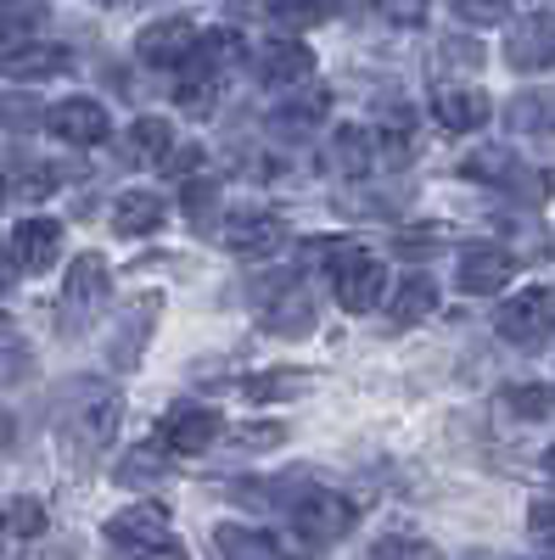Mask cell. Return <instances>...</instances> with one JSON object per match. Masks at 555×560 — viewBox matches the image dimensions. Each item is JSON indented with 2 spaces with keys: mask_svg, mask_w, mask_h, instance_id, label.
Here are the masks:
<instances>
[{
  "mask_svg": "<svg viewBox=\"0 0 555 560\" xmlns=\"http://www.w3.org/2000/svg\"><path fill=\"white\" fill-rule=\"evenodd\" d=\"M118 420H124V398L107 382H79L62 404V438L79 459H96L118 438Z\"/></svg>",
  "mask_w": 555,
  "mask_h": 560,
  "instance_id": "1",
  "label": "cell"
},
{
  "mask_svg": "<svg viewBox=\"0 0 555 560\" xmlns=\"http://www.w3.org/2000/svg\"><path fill=\"white\" fill-rule=\"evenodd\" d=\"M287 516H292V527H298V538H303L309 549H326V544H337V538L354 533V516H359V510H354L343 493H332V488H309V482L292 477Z\"/></svg>",
  "mask_w": 555,
  "mask_h": 560,
  "instance_id": "2",
  "label": "cell"
},
{
  "mask_svg": "<svg viewBox=\"0 0 555 560\" xmlns=\"http://www.w3.org/2000/svg\"><path fill=\"white\" fill-rule=\"evenodd\" d=\"M494 331L517 348H539L555 337V287H528L511 303H499L494 314Z\"/></svg>",
  "mask_w": 555,
  "mask_h": 560,
  "instance_id": "3",
  "label": "cell"
},
{
  "mask_svg": "<svg viewBox=\"0 0 555 560\" xmlns=\"http://www.w3.org/2000/svg\"><path fill=\"white\" fill-rule=\"evenodd\" d=\"M113 292V269L102 253H79V264L68 269V292H62V331H84L90 319H96V308L107 303Z\"/></svg>",
  "mask_w": 555,
  "mask_h": 560,
  "instance_id": "4",
  "label": "cell"
},
{
  "mask_svg": "<svg viewBox=\"0 0 555 560\" xmlns=\"http://www.w3.org/2000/svg\"><path fill=\"white\" fill-rule=\"evenodd\" d=\"M107 544L118 549H141V555H180V538L169 533V510L163 504H129L107 522Z\"/></svg>",
  "mask_w": 555,
  "mask_h": 560,
  "instance_id": "5",
  "label": "cell"
},
{
  "mask_svg": "<svg viewBox=\"0 0 555 560\" xmlns=\"http://www.w3.org/2000/svg\"><path fill=\"white\" fill-rule=\"evenodd\" d=\"M332 287H337V303L348 314H365V308H377L382 292H388V264L377 253H343L337 258V275H332Z\"/></svg>",
  "mask_w": 555,
  "mask_h": 560,
  "instance_id": "6",
  "label": "cell"
},
{
  "mask_svg": "<svg viewBox=\"0 0 555 560\" xmlns=\"http://www.w3.org/2000/svg\"><path fill=\"white\" fill-rule=\"evenodd\" d=\"M45 129H51L62 147H102V140L113 135V118H107L102 102L68 96V102H57L51 113H45Z\"/></svg>",
  "mask_w": 555,
  "mask_h": 560,
  "instance_id": "7",
  "label": "cell"
},
{
  "mask_svg": "<svg viewBox=\"0 0 555 560\" xmlns=\"http://www.w3.org/2000/svg\"><path fill=\"white\" fill-rule=\"evenodd\" d=\"M253 68H258V79H264L269 90H298L303 79H314V51H309L303 39L275 34V39H264V45H258Z\"/></svg>",
  "mask_w": 555,
  "mask_h": 560,
  "instance_id": "8",
  "label": "cell"
},
{
  "mask_svg": "<svg viewBox=\"0 0 555 560\" xmlns=\"http://www.w3.org/2000/svg\"><path fill=\"white\" fill-rule=\"evenodd\" d=\"M511 275H517V253H505V247H466V253H460V269H454V280H460V292H466V298L505 292V287H511Z\"/></svg>",
  "mask_w": 555,
  "mask_h": 560,
  "instance_id": "9",
  "label": "cell"
},
{
  "mask_svg": "<svg viewBox=\"0 0 555 560\" xmlns=\"http://www.w3.org/2000/svg\"><path fill=\"white\" fill-rule=\"evenodd\" d=\"M197 28L185 23V18H169V23H147L141 39H135V51H141L147 68H185L197 57Z\"/></svg>",
  "mask_w": 555,
  "mask_h": 560,
  "instance_id": "10",
  "label": "cell"
},
{
  "mask_svg": "<svg viewBox=\"0 0 555 560\" xmlns=\"http://www.w3.org/2000/svg\"><path fill=\"white\" fill-rule=\"evenodd\" d=\"M281 242H287V224L264 208H242V213L224 219V247L242 253V258H269Z\"/></svg>",
  "mask_w": 555,
  "mask_h": 560,
  "instance_id": "11",
  "label": "cell"
},
{
  "mask_svg": "<svg viewBox=\"0 0 555 560\" xmlns=\"http://www.w3.org/2000/svg\"><path fill=\"white\" fill-rule=\"evenodd\" d=\"M432 118L449 129V135H472L494 118V102L483 96L477 84H438L432 90Z\"/></svg>",
  "mask_w": 555,
  "mask_h": 560,
  "instance_id": "12",
  "label": "cell"
},
{
  "mask_svg": "<svg viewBox=\"0 0 555 560\" xmlns=\"http://www.w3.org/2000/svg\"><path fill=\"white\" fill-rule=\"evenodd\" d=\"M505 62L517 73H544L555 68V18H528L517 23V34L505 39Z\"/></svg>",
  "mask_w": 555,
  "mask_h": 560,
  "instance_id": "13",
  "label": "cell"
},
{
  "mask_svg": "<svg viewBox=\"0 0 555 560\" xmlns=\"http://www.w3.org/2000/svg\"><path fill=\"white\" fill-rule=\"evenodd\" d=\"M460 174L466 179H483V185H505V191H544L550 197V179H528V168L505 152V147H483V152H472L466 163H460Z\"/></svg>",
  "mask_w": 555,
  "mask_h": 560,
  "instance_id": "14",
  "label": "cell"
},
{
  "mask_svg": "<svg viewBox=\"0 0 555 560\" xmlns=\"http://www.w3.org/2000/svg\"><path fill=\"white\" fill-rule=\"evenodd\" d=\"M213 438H219V415L208 404H180L163 420V443L180 454H203V448H213Z\"/></svg>",
  "mask_w": 555,
  "mask_h": 560,
  "instance_id": "15",
  "label": "cell"
},
{
  "mask_svg": "<svg viewBox=\"0 0 555 560\" xmlns=\"http://www.w3.org/2000/svg\"><path fill=\"white\" fill-rule=\"evenodd\" d=\"M12 253H18V264L34 269V275L51 269V264L62 258V224H57V219H39V213L23 219V224L12 230Z\"/></svg>",
  "mask_w": 555,
  "mask_h": 560,
  "instance_id": "16",
  "label": "cell"
},
{
  "mask_svg": "<svg viewBox=\"0 0 555 560\" xmlns=\"http://www.w3.org/2000/svg\"><path fill=\"white\" fill-rule=\"evenodd\" d=\"M68 68H73V51H68V45H45V39L18 45V51L0 57V73H7V79H57Z\"/></svg>",
  "mask_w": 555,
  "mask_h": 560,
  "instance_id": "17",
  "label": "cell"
},
{
  "mask_svg": "<svg viewBox=\"0 0 555 560\" xmlns=\"http://www.w3.org/2000/svg\"><path fill=\"white\" fill-rule=\"evenodd\" d=\"M264 331L275 337H303L309 325H314V308H309V287H281L269 303H264Z\"/></svg>",
  "mask_w": 555,
  "mask_h": 560,
  "instance_id": "18",
  "label": "cell"
},
{
  "mask_svg": "<svg viewBox=\"0 0 555 560\" xmlns=\"http://www.w3.org/2000/svg\"><path fill=\"white\" fill-rule=\"evenodd\" d=\"M163 219H169V202L158 191H124L113 202V230L118 236H152Z\"/></svg>",
  "mask_w": 555,
  "mask_h": 560,
  "instance_id": "19",
  "label": "cell"
},
{
  "mask_svg": "<svg viewBox=\"0 0 555 560\" xmlns=\"http://www.w3.org/2000/svg\"><path fill=\"white\" fill-rule=\"evenodd\" d=\"M326 107H332V90H326V84H314V79H303V84H298V96L275 107V129L309 135L320 118H326Z\"/></svg>",
  "mask_w": 555,
  "mask_h": 560,
  "instance_id": "20",
  "label": "cell"
},
{
  "mask_svg": "<svg viewBox=\"0 0 555 560\" xmlns=\"http://www.w3.org/2000/svg\"><path fill=\"white\" fill-rule=\"evenodd\" d=\"M432 308H438V280H432V275H404L398 292H393V325L427 319Z\"/></svg>",
  "mask_w": 555,
  "mask_h": 560,
  "instance_id": "21",
  "label": "cell"
},
{
  "mask_svg": "<svg viewBox=\"0 0 555 560\" xmlns=\"http://www.w3.org/2000/svg\"><path fill=\"white\" fill-rule=\"evenodd\" d=\"M332 168H343V174H370L377 168V135L370 129H337V140H332Z\"/></svg>",
  "mask_w": 555,
  "mask_h": 560,
  "instance_id": "22",
  "label": "cell"
},
{
  "mask_svg": "<svg viewBox=\"0 0 555 560\" xmlns=\"http://www.w3.org/2000/svg\"><path fill=\"white\" fill-rule=\"evenodd\" d=\"M169 152H174V124L169 118H135L129 158L135 163H169Z\"/></svg>",
  "mask_w": 555,
  "mask_h": 560,
  "instance_id": "23",
  "label": "cell"
},
{
  "mask_svg": "<svg viewBox=\"0 0 555 560\" xmlns=\"http://www.w3.org/2000/svg\"><path fill=\"white\" fill-rule=\"evenodd\" d=\"M45 504L39 499H12L7 510H0V549L7 544H28V538H39L45 533Z\"/></svg>",
  "mask_w": 555,
  "mask_h": 560,
  "instance_id": "24",
  "label": "cell"
},
{
  "mask_svg": "<svg viewBox=\"0 0 555 560\" xmlns=\"http://www.w3.org/2000/svg\"><path fill=\"white\" fill-rule=\"evenodd\" d=\"M213 549L219 555H230V560H269V555H281V544H275V533H264V527H219L213 533Z\"/></svg>",
  "mask_w": 555,
  "mask_h": 560,
  "instance_id": "25",
  "label": "cell"
},
{
  "mask_svg": "<svg viewBox=\"0 0 555 560\" xmlns=\"http://www.w3.org/2000/svg\"><path fill=\"white\" fill-rule=\"evenodd\" d=\"M51 7L45 0H0V39H34V28H45Z\"/></svg>",
  "mask_w": 555,
  "mask_h": 560,
  "instance_id": "26",
  "label": "cell"
},
{
  "mask_svg": "<svg viewBox=\"0 0 555 560\" xmlns=\"http://www.w3.org/2000/svg\"><path fill=\"white\" fill-rule=\"evenodd\" d=\"M303 387H309V370H264V376H247L253 404H281V398H298Z\"/></svg>",
  "mask_w": 555,
  "mask_h": 560,
  "instance_id": "27",
  "label": "cell"
},
{
  "mask_svg": "<svg viewBox=\"0 0 555 560\" xmlns=\"http://www.w3.org/2000/svg\"><path fill=\"white\" fill-rule=\"evenodd\" d=\"M174 102H180L185 113H208V107L219 102V68H192V73L174 84Z\"/></svg>",
  "mask_w": 555,
  "mask_h": 560,
  "instance_id": "28",
  "label": "cell"
},
{
  "mask_svg": "<svg viewBox=\"0 0 555 560\" xmlns=\"http://www.w3.org/2000/svg\"><path fill=\"white\" fill-rule=\"evenodd\" d=\"M39 124H45L39 96H28V90H7V96H0V129L28 135V129H39Z\"/></svg>",
  "mask_w": 555,
  "mask_h": 560,
  "instance_id": "29",
  "label": "cell"
},
{
  "mask_svg": "<svg viewBox=\"0 0 555 560\" xmlns=\"http://www.w3.org/2000/svg\"><path fill=\"white\" fill-rule=\"evenodd\" d=\"M28 376H34V353L23 348V337L12 325H0V387H18Z\"/></svg>",
  "mask_w": 555,
  "mask_h": 560,
  "instance_id": "30",
  "label": "cell"
},
{
  "mask_svg": "<svg viewBox=\"0 0 555 560\" xmlns=\"http://www.w3.org/2000/svg\"><path fill=\"white\" fill-rule=\"evenodd\" d=\"M269 7L287 28H314V23H326L337 12V0H269Z\"/></svg>",
  "mask_w": 555,
  "mask_h": 560,
  "instance_id": "31",
  "label": "cell"
},
{
  "mask_svg": "<svg viewBox=\"0 0 555 560\" xmlns=\"http://www.w3.org/2000/svg\"><path fill=\"white\" fill-rule=\"evenodd\" d=\"M505 404H511L517 415H555V393L528 382V387H505Z\"/></svg>",
  "mask_w": 555,
  "mask_h": 560,
  "instance_id": "32",
  "label": "cell"
},
{
  "mask_svg": "<svg viewBox=\"0 0 555 560\" xmlns=\"http://www.w3.org/2000/svg\"><path fill=\"white\" fill-rule=\"evenodd\" d=\"M454 12L466 18V23H477V28H488V23L511 18V0H454Z\"/></svg>",
  "mask_w": 555,
  "mask_h": 560,
  "instance_id": "33",
  "label": "cell"
},
{
  "mask_svg": "<svg viewBox=\"0 0 555 560\" xmlns=\"http://www.w3.org/2000/svg\"><path fill=\"white\" fill-rule=\"evenodd\" d=\"M377 12H382L393 28H421V23H427V0H377Z\"/></svg>",
  "mask_w": 555,
  "mask_h": 560,
  "instance_id": "34",
  "label": "cell"
},
{
  "mask_svg": "<svg viewBox=\"0 0 555 560\" xmlns=\"http://www.w3.org/2000/svg\"><path fill=\"white\" fill-rule=\"evenodd\" d=\"M180 202H185V213H192V219H203V213L219 202V185H213V179H185Z\"/></svg>",
  "mask_w": 555,
  "mask_h": 560,
  "instance_id": "35",
  "label": "cell"
},
{
  "mask_svg": "<svg viewBox=\"0 0 555 560\" xmlns=\"http://www.w3.org/2000/svg\"><path fill=\"white\" fill-rule=\"evenodd\" d=\"M370 555H382V560H393V555H432V544L427 538H409V533H388V538L370 544Z\"/></svg>",
  "mask_w": 555,
  "mask_h": 560,
  "instance_id": "36",
  "label": "cell"
},
{
  "mask_svg": "<svg viewBox=\"0 0 555 560\" xmlns=\"http://www.w3.org/2000/svg\"><path fill=\"white\" fill-rule=\"evenodd\" d=\"M528 533H533L539 544H550V549H555V499L528 504Z\"/></svg>",
  "mask_w": 555,
  "mask_h": 560,
  "instance_id": "37",
  "label": "cell"
},
{
  "mask_svg": "<svg viewBox=\"0 0 555 560\" xmlns=\"http://www.w3.org/2000/svg\"><path fill=\"white\" fill-rule=\"evenodd\" d=\"M163 448H169V443H163ZM163 448H152V443L129 448V459H124V477H158V465H163Z\"/></svg>",
  "mask_w": 555,
  "mask_h": 560,
  "instance_id": "38",
  "label": "cell"
},
{
  "mask_svg": "<svg viewBox=\"0 0 555 560\" xmlns=\"http://www.w3.org/2000/svg\"><path fill=\"white\" fill-rule=\"evenodd\" d=\"M236 438H242V448H275V443H287V427L264 420V427H242Z\"/></svg>",
  "mask_w": 555,
  "mask_h": 560,
  "instance_id": "39",
  "label": "cell"
},
{
  "mask_svg": "<svg viewBox=\"0 0 555 560\" xmlns=\"http://www.w3.org/2000/svg\"><path fill=\"white\" fill-rule=\"evenodd\" d=\"M438 57H443V62H466V68H477V62H483V45H472V39H449Z\"/></svg>",
  "mask_w": 555,
  "mask_h": 560,
  "instance_id": "40",
  "label": "cell"
},
{
  "mask_svg": "<svg viewBox=\"0 0 555 560\" xmlns=\"http://www.w3.org/2000/svg\"><path fill=\"white\" fill-rule=\"evenodd\" d=\"M51 185H57L51 174H23V179H18V197H45Z\"/></svg>",
  "mask_w": 555,
  "mask_h": 560,
  "instance_id": "41",
  "label": "cell"
},
{
  "mask_svg": "<svg viewBox=\"0 0 555 560\" xmlns=\"http://www.w3.org/2000/svg\"><path fill=\"white\" fill-rule=\"evenodd\" d=\"M18 253H7V247H0V292H12V280H18Z\"/></svg>",
  "mask_w": 555,
  "mask_h": 560,
  "instance_id": "42",
  "label": "cell"
},
{
  "mask_svg": "<svg viewBox=\"0 0 555 560\" xmlns=\"http://www.w3.org/2000/svg\"><path fill=\"white\" fill-rule=\"evenodd\" d=\"M544 471H550V477H555V443H550V448H544Z\"/></svg>",
  "mask_w": 555,
  "mask_h": 560,
  "instance_id": "43",
  "label": "cell"
},
{
  "mask_svg": "<svg viewBox=\"0 0 555 560\" xmlns=\"http://www.w3.org/2000/svg\"><path fill=\"white\" fill-rule=\"evenodd\" d=\"M96 7H118V0H96Z\"/></svg>",
  "mask_w": 555,
  "mask_h": 560,
  "instance_id": "44",
  "label": "cell"
},
{
  "mask_svg": "<svg viewBox=\"0 0 555 560\" xmlns=\"http://www.w3.org/2000/svg\"><path fill=\"white\" fill-rule=\"evenodd\" d=\"M0 202H7V185H0Z\"/></svg>",
  "mask_w": 555,
  "mask_h": 560,
  "instance_id": "45",
  "label": "cell"
}]
</instances>
